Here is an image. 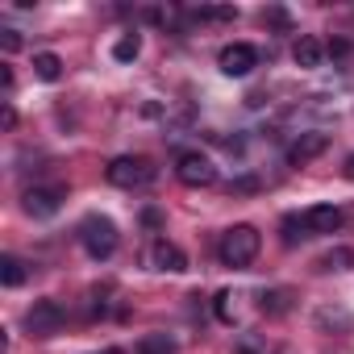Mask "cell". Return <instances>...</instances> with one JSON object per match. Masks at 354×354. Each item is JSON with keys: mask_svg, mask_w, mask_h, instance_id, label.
<instances>
[{"mask_svg": "<svg viewBox=\"0 0 354 354\" xmlns=\"http://www.w3.org/2000/svg\"><path fill=\"white\" fill-rule=\"evenodd\" d=\"M263 250V234L254 225H234L221 234V246H217V259L225 267H250Z\"/></svg>", "mask_w": 354, "mask_h": 354, "instance_id": "obj_1", "label": "cell"}, {"mask_svg": "<svg viewBox=\"0 0 354 354\" xmlns=\"http://www.w3.org/2000/svg\"><path fill=\"white\" fill-rule=\"evenodd\" d=\"M154 175H158L154 162L142 158V154H121L104 167V180L113 188H146V184H154Z\"/></svg>", "mask_w": 354, "mask_h": 354, "instance_id": "obj_2", "label": "cell"}, {"mask_svg": "<svg viewBox=\"0 0 354 354\" xmlns=\"http://www.w3.org/2000/svg\"><path fill=\"white\" fill-rule=\"evenodd\" d=\"M80 242H84V250L92 254V259H113V250H117V225L104 217V213H88L84 221H80Z\"/></svg>", "mask_w": 354, "mask_h": 354, "instance_id": "obj_3", "label": "cell"}, {"mask_svg": "<svg viewBox=\"0 0 354 354\" xmlns=\"http://www.w3.org/2000/svg\"><path fill=\"white\" fill-rule=\"evenodd\" d=\"M175 175H180V184H188V188H213L217 184V167L201 150H188V154L175 158Z\"/></svg>", "mask_w": 354, "mask_h": 354, "instance_id": "obj_4", "label": "cell"}, {"mask_svg": "<svg viewBox=\"0 0 354 354\" xmlns=\"http://www.w3.org/2000/svg\"><path fill=\"white\" fill-rule=\"evenodd\" d=\"M63 321H67V313H63L59 300H34V304L26 308V329H30L34 337H55V333L63 329Z\"/></svg>", "mask_w": 354, "mask_h": 354, "instance_id": "obj_5", "label": "cell"}, {"mask_svg": "<svg viewBox=\"0 0 354 354\" xmlns=\"http://www.w3.org/2000/svg\"><path fill=\"white\" fill-rule=\"evenodd\" d=\"M217 67H221L230 80H242V75H250V71L259 67V50H254L250 42H230V46L217 55Z\"/></svg>", "mask_w": 354, "mask_h": 354, "instance_id": "obj_6", "label": "cell"}, {"mask_svg": "<svg viewBox=\"0 0 354 354\" xmlns=\"http://www.w3.org/2000/svg\"><path fill=\"white\" fill-rule=\"evenodd\" d=\"M21 209L34 217V221H50L59 209H63V188H30L21 196Z\"/></svg>", "mask_w": 354, "mask_h": 354, "instance_id": "obj_7", "label": "cell"}, {"mask_svg": "<svg viewBox=\"0 0 354 354\" xmlns=\"http://www.w3.org/2000/svg\"><path fill=\"white\" fill-rule=\"evenodd\" d=\"M146 263H150L154 271H167V275H180V271H188V254H184L180 246H175V242H167V238H158V242L150 246Z\"/></svg>", "mask_w": 354, "mask_h": 354, "instance_id": "obj_8", "label": "cell"}, {"mask_svg": "<svg viewBox=\"0 0 354 354\" xmlns=\"http://www.w3.org/2000/svg\"><path fill=\"white\" fill-rule=\"evenodd\" d=\"M325 150H329V133L308 129V133H300V138L288 146V162H292V167H304V162H313V158L325 154Z\"/></svg>", "mask_w": 354, "mask_h": 354, "instance_id": "obj_9", "label": "cell"}, {"mask_svg": "<svg viewBox=\"0 0 354 354\" xmlns=\"http://www.w3.org/2000/svg\"><path fill=\"white\" fill-rule=\"evenodd\" d=\"M300 217H304V230L308 234H337L342 230V209L337 205H313Z\"/></svg>", "mask_w": 354, "mask_h": 354, "instance_id": "obj_10", "label": "cell"}, {"mask_svg": "<svg viewBox=\"0 0 354 354\" xmlns=\"http://www.w3.org/2000/svg\"><path fill=\"white\" fill-rule=\"evenodd\" d=\"M329 55V46L321 42V38H313V34H300L296 38V46H292V59H296V67H304V71H313V67H321V59Z\"/></svg>", "mask_w": 354, "mask_h": 354, "instance_id": "obj_11", "label": "cell"}, {"mask_svg": "<svg viewBox=\"0 0 354 354\" xmlns=\"http://www.w3.org/2000/svg\"><path fill=\"white\" fill-rule=\"evenodd\" d=\"M34 75H38L42 84H55V80H63V59H59L55 50H42V55H34Z\"/></svg>", "mask_w": 354, "mask_h": 354, "instance_id": "obj_12", "label": "cell"}, {"mask_svg": "<svg viewBox=\"0 0 354 354\" xmlns=\"http://www.w3.org/2000/svg\"><path fill=\"white\" fill-rule=\"evenodd\" d=\"M0 283H5V288H21V283H26V263H21L17 254H5V259H0Z\"/></svg>", "mask_w": 354, "mask_h": 354, "instance_id": "obj_13", "label": "cell"}, {"mask_svg": "<svg viewBox=\"0 0 354 354\" xmlns=\"http://www.w3.org/2000/svg\"><path fill=\"white\" fill-rule=\"evenodd\" d=\"M192 17L196 21H213V26H230V21H238V9L234 5H201Z\"/></svg>", "mask_w": 354, "mask_h": 354, "instance_id": "obj_14", "label": "cell"}, {"mask_svg": "<svg viewBox=\"0 0 354 354\" xmlns=\"http://www.w3.org/2000/svg\"><path fill=\"white\" fill-rule=\"evenodd\" d=\"M138 55H142V38H138V34L117 38V46H113V59H117V63H133Z\"/></svg>", "mask_w": 354, "mask_h": 354, "instance_id": "obj_15", "label": "cell"}, {"mask_svg": "<svg viewBox=\"0 0 354 354\" xmlns=\"http://www.w3.org/2000/svg\"><path fill=\"white\" fill-rule=\"evenodd\" d=\"M317 329H350L346 308H317Z\"/></svg>", "mask_w": 354, "mask_h": 354, "instance_id": "obj_16", "label": "cell"}, {"mask_svg": "<svg viewBox=\"0 0 354 354\" xmlns=\"http://www.w3.org/2000/svg\"><path fill=\"white\" fill-rule=\"evenodd\" d=\"M138 354H175V342L167 333H146L138 342Z\"/></svg>", "mask_w": 354, "mask_h": 354, "instance_id": "obj_17", "label": "cell"}, {"mask_svg": "<svg viewBox=\"0 0 354 354\" xmlns=\"http://www.w3.org/2000/svg\"><path fill=\"white\" fill-rule=\"evenodd\" d=\"M321 267H325V271H346V267H354V250H350V246H333V250L321 259Z\"/></svg>", "mask_w": 354, "mask_h": 354, "instance_id": "obj_18", "label": "cell"}, {"mask_svg": "<svg viewBox=\"0 0 354 354\" xmlns=\"http://www.w3.org/2000/svg\"><path fill=\"white\" fill-rule=\"evenodd\" d=\"M300 238H308V230H304V217H283V246H296Z\"/></svg>", "mask_w": 354, "mask_h": 354, "instance_id": "obj_19", "label": "cell"}, {"mask_svg": "<svg viewBox=\"0 0 354 354\" xmlns=\"http://www.w3.org/2000/svg\"><path fill=\"white\" fill-rule=\"evenodd\" d=\"M217 321H225V325H234V292H217Z\"/></svg>", "mask_w": 354, "mask_h": 354, "instance_id": "obj_20", "label": "cell"}, {"mask_svg": "<svg viewBox=\"0 0 354 354\" xmlns=\"http://www.w3.org/2000/svg\"><path fill=\"white\" fill-rule=\"evenodd\" d=\"M263 21H267V26H279V30H288V26H292V17H288V9H279V5H271V9H263Z\"/></svg>", "mask_w": 354, "mask_h": 354, "instance_id": "obj_21", "label": "cell"}, {"mask_svg": "<svg viewBox=\"0 0 354 354\" xmlns=\"http://www.w3.org/2000/svg\"><path fill=\"white\" fill-rule=\"evenodd\" d=\"M288 308V292H267L263 296V313H283Z\"/></svg>", "mask_w": 354, "mask_h": 354, "instance_id": "obj_22", "label": "cell"}, {"mask_svg": "<svg viewBox=\"0 0 354 354\" xmlns=\"http://www.w3.org/2000/svg\"><path fill=\"white\" fill-rule=\"evenodd\" d=\"M0 46H5V55H17L21 50V34L17 30H0Z\"/></svg>", "mask_w": 354, "mask_h": 354, "instance_id": "obj_23", "label": "cell"}, {"mask_svg": "<svg viewBox=\"0 0 354 354\" xmlns=\"http://www.w3.org/2000/svg\"><path fill=\"white\" fill-rule=\"evenodd\" d=\"M350 50H354V46H350L346 38H333V42H329V55H333V59H346Z\"/></svg>", "mask_w": 354, "mask_h": 354, "instance_id": "obj_24", "label": "cell"}, {"mask_svg": "<svg viewBox=\"0 0 354 354\" xmlns=\"http://www.w3.org/2000/svg\"><path fill=\"white\" fill-rule=\"evenodd\" d=\"M230 192H259V180H250V175H246V180H234Z\"/></svg>", "mask_w": 354, "mask_h": 354, "instance_id": "obj_25", "label": "cell"}, {"mask_svg": "<svg viewBox=\"0 0 354 354\" xmlns=\"http://www.w3.org/2000/svg\"><path fill=\"white\" fill-rule=\"evenodd\" d=\"M142 221H146V225H150V230H154V225H158V221H162V213H158V209H146V213H142Z\"/></svg>", "mask_w": 354, "mask_h": 354, "instance_id": "obj_26", "label": "cell"}, {"mask_svg": "<svg viewBox=\"0 0 354 354\" xmlns=\"http://www.w3.org/2000/svg\"><path fill=\"white\" fill-rule=\"evenodd\" d=\"M238 354H259V346H254L250 337H242V342H238Z\"/></svg>", "mask_w": 354, "mask_h": 354, "instance_id": "obj_27", "label": "cell"}, {"mask_svg": "<svg viewBox=\"0 0 354 354\" xmlns=\"http://www.w3.org/2000/svg\"><path fill=\"white\" fill-rule=\"evenodd\" d=\"M346 175H350V180H354V158H350V162H346Z\"/></svg>", "mask_w": 354, "mask_h": 354, "instance_id": "obj_28", "label": "cell"}, {"mask_svg": "<svg viewBox=\"0 0 354 354\" xmlns=\"http://www.w3.org/2000/svg\"><path fill=\"white\" fill-rule=\"evenodd\" d=\"M104 354H125V350H121V346H109V350H104Z\"/></svg>", "mask_w": 354, "mask_h": 354, "instance_id": "obj_29", "label": "cell"}]
</instances>
